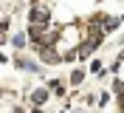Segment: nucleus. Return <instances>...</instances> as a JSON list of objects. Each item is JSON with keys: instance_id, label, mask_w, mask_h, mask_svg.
<instances>
[{"instance_id": "obj_1", "label": "nucleus", "mask_w": 124, "mask_h": 113, "mask_svg": "<svg viewBox=\"0 0 124 113\" xmlns=\"http://www.w3.org/2000/svg\"><path fill=\"white\" fill-rule=\"evenodd\" d=\"M48 99V90H37V93H34V102H45Z\"/></svg>"}, {"instance_id": "obj_2", "label": "nucleus", "mask_w": 124, "mask_h": 113, "mask_svg": "<svg viewBox=\"0 0 124 113\" xmlns=\"http://www.w3.org/2000/svg\"><path fill=\"white\" fill-rule=\"evenodd\" d=\"M23 43H25V37H23V34H17V37H14V45H17V48H23Z\"/></svg>"}]
</instances>
